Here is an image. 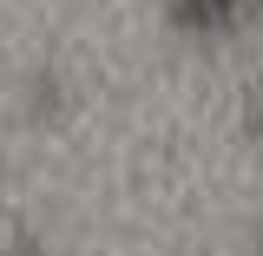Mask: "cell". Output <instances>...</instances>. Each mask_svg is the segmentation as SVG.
Wrapping results in <instances>:
<instances>
[{
	"instance_id": "cell-1",
	"label": "cell",
	"mask_w": 263,
	"mask_h": 256,
	"mask_svg": "<svg viewBox=\"0 0 263 256\" xmlns=\"http://www.w3.org/2000/svg\"><path fill=\"white\" fill-rule=\"evenodd\" d=\"M237 7H243V0H184V13H191V27H204V33L230 27V20H237Z\"/></svg>"
}]
</instances>
